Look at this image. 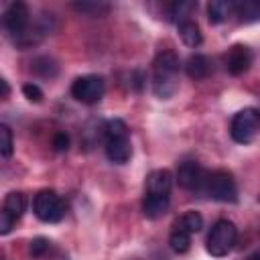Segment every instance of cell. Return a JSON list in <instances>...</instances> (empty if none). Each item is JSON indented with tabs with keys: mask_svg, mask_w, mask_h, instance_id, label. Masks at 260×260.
I'll return each instance as SVG.
<instances>
[{
	"mask_svg": "<svg viewBox=\"0 0 260 260\" xmlns=\"http://www.w3.org/2000/svg\"><path fill=\"white\" fill-rule=\"evenodd\" d=\"M179 89V57L173 51H162L152 63V91L160 100H169Z\"/></svg>",
	"mask_w": 260,
	"mask_h": 260,
	"instance_id": "cell-1",
	"label": "cell"
},
{
	"mask_svg": "<svg viewBox=\"0 0 260 260\" xmlns=\"http://www.w3.org/2000/svg\"><path fill=\"white\" fill-rule=\"evenodd\" d=\"M104 150H106V156L116 165H124L130 160L132 142H130L128 126L124 120L114 118L104 124Z\"/></svg>",
	"mask_w": 260,
	"mask_h": 260,
	"instance_id": "cell-2",
	"label": "cell"
},
{
	"mask_svg": "<svg viewBox=\"0 0 260 260\" xmlns=\"http://www.w3.org/2000/svg\"><path fill=\"white\" fill-rule=\"evenodd\" d=\"M236 242H238V228H236V223L230 221V219H217L211 225V232L207 234L205 248H207V252L211 256L223 258V256H228L236 248Z\"/></svg>",
	"mask_w": 260,
	"mask_h": 260,
	"instance_id": "cell-3",
	"label": "cell"
},
{
	"mask_svg": "<svg viewBox=\"0 0 260 260\" xmlns=\"http://www.w3.org/2000/svg\"><path fill=\"white\" fill-rule=\"evenodd\" d=\"M32 211L35 215L45 223H57L65 217L67 205L63 197L55 189H41L32 199Z\"/></svg>",
	"mask_w": 260,
	"mask_h": 260,
	"instance_id": "cell-4",
	"label": "cell"
},
{
	"mask_svg": "<svg viewBox=\"0 0 260 260\" xmlns=\"http://www.w3.org/2000/svg\"><path fill=\"white\" fill-rule=\"evenodd\" d=\"M258 132H260V110L244 108L238 114H234L230 124V134L236 142L248 144L258 136Z\"/></svg>",
	"mask_w": 260,
	"mask_h": 260,
	"instance_id": "cell-5",
	"label": "cell"
},
{
	"mask_svg": "<svg viewBox=\"0 0 260 260\" xmlns=\"http://www.w3.org/2000/svg\"><path fill=\"white\" fill-rule=\"evenodd\" d=\"M2 24H4L6 32L16 41V45H22L24 37L30 30V12H28V6L24 2H12V4H8V8L4 10V16H2Z\"/></svg>",
	"mask_w": 260,
	"mask_h": 260,
	"instance_id": "cell-6",
	"label": "cell"
},
{
	"mask_svg": "<svg viewBox=\"0 0 260 260\" xmlns=\"http://www.w3.org/2000/svg\"><path fill=\"white\" fill-rule=\"evenodd\" d=\"M205 193L213 199V201H221V203H234L238 199V187L234 177L228 171H213L207 173V181H205Z\"/></svg>",
	"mask_w": 260,
	"mask_h": 260,
	"instance_id": "cell-7",
	"label": "cell"
},
{
	"mask_svg": "<svg viewBox=\"0 0 260 260\" xmlns=\"http://www.w3.org/2000/svg\"><path fill=\"white\" fill-rule=\"evenodd\" d=\"M26 209V197L20 191H10L4 197L2 203V211H0V234L6 236L10 234V230L16 225V221L22 217Z\"/></svg>",
	"mask_w": 260,
	"mask_h": 260,
	"instance_id": "cell-8",
	"label": "cell"
},
{
	"mask_svg": "<svg viewBox=\"0 0 260 260\" xmlns=\"http://www.w3.org/2000/svg\"><path fill=\"white\" fill-rule=\"evenodd\" d=\"M106 83L100 75H81L71 83V95L81 104H95L102 100Z\"/></svg>",
	"mask_w": 260,
	"mask_h": 260,
	"instance_id": "cell-9",
	"label": "cell"
},
{
	"mask_svg": "<svg viewBox=\"0 0 260 260\" xmlns=\"http://www.w3.org/2000/svg\"><path fill=\"white\" fill-rule=\"evenodd\" d=\"M177 183L183 189L189 191H201L205 189V181H207V173L203 171V167L197 160H183L177 167Z\"/></svg>",
	"mask_w": 260,
	"mask_h": 260,
	"instance_id": "cell-10",
	"label": "cell"
},
{
	"mask_svg": "<svg viewBox=\"0 0 260 260\" xmlns=\"http://www.w3.org/2000/svg\"><path fill=\"white\" fill-rule=\"evenodd\" d=\"M252 51L246 45H234L228 53H225V69L232 75H242L250 69L252 65Z\"/></svg>",
	"mask_w": 260,
	"mask_h": 260,
	"instance_id": "cell-11",
	"label": "cell"
},
{
	"mask_svg": "<svg viewBox=\"0 0 260 260\" xmlns=\"http://www.w3.org/2000/svg\"><path fill=\"white\" fill-rule=\"evenodd\" d=\"M173 189V175L167 169H154L146 177V193L154 195H171Z\"/></svg>",
	"mask_w": 260,
	"mask_h": 260,
	"instance_id": "cell-12",
	"label": "cell"
},
{
	"mask_svg": "<svg viewBox=\"0 0 260 260\" xmlns=\"http://www.w3.org/2000/svg\"><path fill=\"white\" fill-rule=\"evenodd\" d=\"M185 71L191 79L195 81H201L205 77H209V73L213 71V63L207 55H201V53H195L191 55L187 61H185Z\"/></svg>",
	"mask_w": 260,
	"mask_h": 260,
	"instance_id": "cell-13",
	"label": "cell"
},
{
	"mask_svg": "<svg viewBox=\"0 0 260 260\" xmlns=\"http://www.w3.org/2000/svg\"><path fill=\"white\" fill-rule=\"evenodd\" d=\"M171 203V195H154V193H146L142 199V211L148 219H156L162 217L169 209Z\"/></svg>",
	"mask_w": 260,
	"mask_h": 260,
	"instance_id": "cell-14",
	"label": "cell"
},
{
	"mask_svg": "<svg viewBox=\"0 0 260 260\" xmlns=\"http://www.w3.org/2000/svg\"><path fill=\"white\" fill-rule=\"evenodd\" d=\"M236 10H238V2L234 0H213L207 6V18L211 24H219L228 20L232 14H236Z\"/></svg>",
	"mask_w": 260,
	"mask_h": 260,
	"instance_id": "cell-15",
	"label": "cell"
},
{
	"mask_svg": "<svg viewBox=\"0 0 260 260\" xmlns=\"http://www.w3.org/2000/svg\"><path fill=\"white\" fill-rule=\"evenodd\" d=\"M177 26H179V37H181V41H183L187 47L195 49V47L201 45L203 35H201V28H199V24H197L195 20H185V22H181V24H177Z\"/></svg>",
	"mask_w": 260,
	"mask_h": 260,
	"instance_id": "cell-16",
	"label": "cell"
},
{
	"mask_svg": "<svg viewBox=\"0 0 260 260\" xmlns=\"http://www.w3.org/2000/svg\"><path fill=\"white\" fill-rule=\"evenodd\" d=\"M173 225L179 228V230H185L187 234L193 236V234L201 232V228H203V217H201V213H197V211H185Z\"/></svg>",
	"mask_w": 260,
	"mask_h": 260,
	"instance_id": "cell-17",
	"label": "cell"
},
{
	"mask_svg": "<svg viewBox=\"0 0 260 260\" xmlns=\"http://www.w3.org/2000/svg\"><path fill=\"white\" fill-rule=\"evenodd\" d=\"M197 8L195 2H173L169 4V18L177 24L185 22V20H191V12Z\"/></svg>",
	"mask_w": 260,
	"mask_h": 260,
	"instance_id": "cell-18",
	"label": "cell"
},
{
	"mask_svg": "<svg viewBox=\"0 0 260 260\" xmlns=\"http://www.w3.org/2000/svg\"><path fill=\"white\" fill-rule=\"evenodd\" d=\"M169 246H171L173 252L185 254V252L191 248V234H187L185 230H179V228L173 225L171 236H169Z\"/></svg>",
	"mask_w": 260,
	"mask_h": 260,
	"instance_id": "cell-19",
	"label": "cell"
},
{
	"mask_svg": "<svg viewBox=\"0 0 260 260\" xmlns=\"http://www.w3.org/2000/svg\"><path fill=\"white\" fill-rule=\"evenodd\" d=\"M30 71L39 77H45V79H51L57 75V63L51 59V57H37L32 63H30Z\"/></svg>",
	"mask_w": 260,
	"mask_h": 260,
	"instance_id": "cell-20",
	"label": "cell"
},
{
	"mask_svg": "<svg viewBox=\"0 0 260 260\" xmlns=\"http://www.w3.org/2000/svg\"><path fill=\"white\" fill-rule=\"evenodd\" d=\"M236 14H238L244 22L260 20V0H244V2H238Z\"/></svg>",
	"mask_w": 260,
	"mask_h": 260,
	"instance_id": "cell-21",
	"label": "cell"
},
{
	"mask_svg": "<svg viewBox=\"0 0 260 260\" xmlns=\"http://www.w3.org/2000/svg\"><path fill=\"white\" fill-rule=\"evenodd\" d=\"M12 150H14L12 130H10L6 124H2V126H0V152H2L4 158H8V156H12Z\"/></svg>",
	"mask_w": 260,
	"mask_h": 260,
	"instance_id": "cell-22",
	"label": "cell"
},
{
	"mask_svg": "<svg viewBox=\"0 0 260 260\" xmlns=\"http://www.w3.org/2000/svg\"><path fill=\"white\" fill-rule=\"evenodd\" d=\"M51 248H53L51 240H47V238L39 236V238H35V240L30 242L28 252H30V256H32V258H45V256L51 252Z\"/></svg>",
	"mask_w": 260,
	"mask_h": 260,
	"instance_id": "cell-23",
	"label": "cell"
},
{
	"mask_svg": "<svg viewBox=\"0 0 260 260\" xmlns=\"http://www.w3.org/2000/svg\"><path fill=\"white\" fill-rule=\"evenodd\" d=\"M75 10L83 12V14H91V16H100L104 12H108V4H95V2H81V4H73Z\"/></svg>",
	"mask_w": 260,
	"mask_h": 260,
	"instance_id": "cell-24",
	"label": "cell"
},
{
	"mask_svg": "<svg viewBox=\"0 0 260 260\" xmlns=\"http://www.w3.org/2000/svg\"><path fill=\"white\" fill-rule=\"evenodd\" d=\"M22 93L30 102H41L43 100V91H41V87L37 83H24L22 85Z\"/></svg>",
	"mask_w": 260,
	"mask_h": 260,
	"instance_id": "cell-25",
	"label": "cell"
},
{
	"mask_svg": "<svg viewBox=\"0 0 260 260\" xmlns=\"http://www.w3.org/2000/svg\"><path fill=\"white\" fill-rule=\"evenodd\" d=\"M53 146H55V150H59V152L67 150V148H69V136H67L65 132H57V134L53 136Z\"/></svg>",
	"mask_w": 260,
	"mask_h": 260,
	"instance_id": "cell-26",
	"label": "cell"
},
{
	"mask_svg": "<svg viewBox=\"0 0 260 260\" xmlns=\"http://www.w3.org/2000/svg\"><path fill=\"white\" fill-rule=\"evenodd\" d=\"M252 260H260V250H258V252H256V254L252 256Z\"/></svg>",
	"mask_w": 260,
	"mask_h": 260,
	"instance_id": "cell-27",
	"label": "cell"
}]
</instances>
